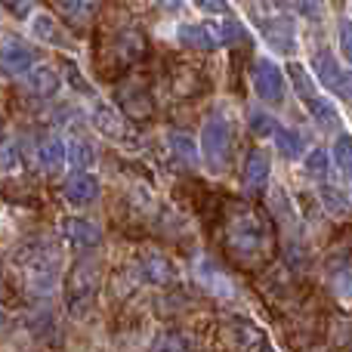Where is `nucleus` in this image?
Instances as JSON below:
<instances>
[{"mask_svg": "<svg viewBox=\"0 0 352 352\" xmlns=\"http://www.w3.org/2000/svg\"><path fill=\"white\" fill-rule=\"evenodd\" d=\"M223 244L235 263L260 269L275 250V232L266 213L250 204H232L223 217Z\"/></svg>", "mask_w": 352, "mask_h": 352, "instance_id": "1", "label": "nucleus"}, {"mask_svg": "<svg viewBox=\"0 0 352 352\" xmlns=\"http://www.w3.org/2000/svg\"><path fill=\"white\" fill-rule=\"evenodd\" d=\"M148 47H146V37H142V31L136 28H124L115 34V41H111V56H115L121 65H136L140 59H146Z\"/></svg>", "mask_w": 352, "mask_h": 352, "instance_id": "15", "label": "nucleus"}, {"mask_svg": "<svg viewBox=\"0 0 352 352\" xmlns=\"http://www.w3.org/2000/svg\"><path fill=\"white\" fill-rule=\"evenodd\" d=\"M235 37H241V25L235 19H223V22H182L176 28V41L192 50H219L229 41H235Z\"/></svg>", "mask_w": 352, "mask_h": 352, "instance_id": "6", "label": "nucleus"}, {"mask_svg": "<svg viewBox=\"0 0 352 352\" xmlns=\"http://www.w3.org/2000/svg\"><path fill=\"white\" fill-rule=\"evenodd\" d=\"M250 78H254V90L266 102H278L285 96V74L272 59H256L250 65Z\"/></svg>", "mask_w": 352, "mask_h": 352, "instance_id": "10", "label": "nucleus"}, {"mask_svg": "<svg viewBox=\"0 0 352 352\" xmlns=\"http://www.w3.org/2000/svg\"><path fill=\"white\" fill-rule=\"evenodd\" d=\"M59 72H56L53 65H34L28 72V87H31V93H37V96H56L59 93Z\"/></svg>", "mask_w": 352, "mask_h": 352, "instance_id": "19", "label": "nucleus"}, {"mask_svg": "<svg viewBox=\"0 0 352 352\" xmlns=\"http://www.w3.org/2000/svg\"><path fill=\"white\" fill-rule=\"evenodd\" d=\"M195 278H198L213 297H226V300L238 297L235 281H232L229 275H226V269H219L210 256H198V260H195Z\"/></svg>", "mask_w": 352, "mask_h": 352, "instance_id": "12", "label": "nucleus"}, {"mask_svg": "<svg viewBox=\"0 0 352 352\" xmlns=\"http://www.w3.org/2000/svg\"><path fill=\"white\" fill-rule=\"evenodd\" d=\"M269 170H272V158H269L266 148H250L248 158H244V170H241V188H244V195L256 198V195L266 188Z\"/></svg>", "mask_w": 352, "mask_h": 352, "instance_id": "11", "label": "nucleus"}, {"mask_svg": "<svg viewBox=\"0 0 352 352\" xmlns=\"http://www.w3.org/2000/svg\"><path fill=\"white\" fill-rule=\"evenodd\" d=\"M118 105H121L133 121H148V118L155 115V99L148 96V90L140 84L121 87V90H118Z\"/></svg>", "mask_w": 352, "mask_h": 352, "instance_id": "16", "label": "nucleus"}, {"mask_svg": "<svg viewBox=\"0 0 352 352\" xmlns=\"http://www.w3.org/2000/svg\"><path fill=\"white\" fill-rule=\"evenodd\" d=\"M90 121H93V127H96L102 136H109V140H121V136L127 133V127H124V118L118 115L111 105H102V102L93 105Z\"/></svg>", "mask_w": 352, "mask_h": 352, "instance_id": "18", "label": "nucleus"}, {"mask_svg": "<svg viewBox=\"0 0 352 352\" xmlns=\"http://www.w3.org/2000/svg\"><path fill=\"white\" fill-rule=\"evenodd\" d=\"M328 281H331V287H334V294L346 303L349 300V256H346V250L340 254V263H331L328 266Z\"/></svg>", "mask_w": 352, "mask_h": 352, "instance_id": "26", "label": "nucleus"}, {"mask_svg": "<svg viewBox=\"0 0 352 352\" xmlns=\"http://www.w3.org/2000/svg\"><path fill=\"white\" fill-rule=\"evenodd\" d=\"M99 260H87V256H80L78 263H74V269L68 272L65 278V306L68 312H72L74 318H84L87 312H90L93 300H96L99 294Z\"/></svg>", "mask_w": 352, "mask_h": 352, "instance_id": "5", "label": "nucleus"}, {"mask_svg": "<svg viewBox=\"0 0 352 352\" xmlns=\"http://www.w3.org/2000/svg\"><path fill=\"white\" fill-rule=\"evenodd\" d=\"M340 53L349 59V53H352V41H349V19H343L340 22Z\"/></svg>", "mask_w": 352, "mask_h": 352, "instance_id": "35", "label": "nucleus"}, {"mask_svg": "<svg viewBox=\"0 0 352 352\" xmlns=\"http://www.w3.org/2000/svg\"><path fill=\"white\" fill-rule=\"evenodd\" d=\"M136 272L148 285H170V281H176V266L170 263V256H164L161 250H146L140 256V263H136Z\"/></svg>", "mask_w": 352, "mask_h": 352, "instance_id": "14", "label": "nucleus"}, {"mask_svg": "<svg viewBox=\"0 0 352 352\" xmlns=\"http://www.w3.org/2000/svg\"><path fill=\"white\" fill-rule=\"evenodd\" d=\"M322 201H324V207H328L331 213H346L349 210L346 195L337 192V188H331V186H322Z\"/></svg>", "mask_w": 352, "mask_h": 352, "instance_id": "33", "label": "nucleus"}, {"mask_svg": "<svg viewBox=\"0 0 352 352\" xmlns=\"http://www.w3.org/2000/svg\"><path fill=\"white\" fill-rule=\"evenodd\" d=\"M19 167V148L12 140H6V136H0V170L10 173Z\"/></svg>", "mask_w": 352, "mask_h": 352, "instance_id": "32", "label": "nucleus"}, {"mask_svg": "<svg viewBox=\"0 0 352 352\" xmlns=\"http://www.w3.org/2000/svg\"><path fill=\"white\" fill-rule=\"evenodd\" d=\"M334 164L340 170L343 179H349L352 170V146H349V133H340V140L334 142Z\"/></svg>", "mask_w": 352, "mask_h": 352, "instance_id": "29", "label": "nucleus"}, {"mask_svg": "<svg viewBox=\"0 0 352 352\" xmlns=\"http://www.w3.org/2000/svg\"><path fill=\"white\" fill-rule=\"evenodd\" d=\"M59 266H62V260L53 244H47V241L31 244L22 254L25 287H28L34 297H50V294L59 287Z\"/></svg>", "mask_w": 352, "mask_h": 352, "instance_id": "2", "label": "nucleus"}, {"mask_svg": "<svg viewBox=\"0 0 352 352\" xmlns=\"http://www.w3.org/2000/svg\"><path fill=\"white\" fill-rule=\"evenodd\" d=\"M37 161H41L47 170L62 167V161H65V140H62L59 133L41 136V142H37Z\"/></svg>", "mask_w": 352, "mask_h": 352, "instance_id": "20", "label": "nucleus"}, {"mask_svg": "<svg viewBox=\"0 0 352 352\" xmlns=\"http://www.w3.org/2000/svg\"><path fill=\"white\" fill-rule=\"evenodd\" d=\"M65 161L72 167H78V170H84V167H93L96 152H93V146L84 136H72V140H65Z\"/></svg>", "mask_w": 352, "mask_h": 352, "instance_id": "22", "label": "nucleus"}, {"mask_svg": "<svg viewBox=\"0 0 352 352\" xmlns=\"http://www.w3.org/2000/svg\"><path fill=\"white\" fill-rule=\"evenodd\" d=\"M31 31H34V37L41 43H62V47H65V41H62V34H59V22H56V19L34 16V19H31Z\"/></svg>", "mask_w": 352, "mask_h": 352, "instance_id": "28", "label": "nucleus"}, {"mask_svg": "<svg viewBox=\"0 0 352 352\" xmlns=\"http://www.w3.org/2000/svg\"><path fill=\"white\" fill-rule=\"evenodd\" d=\"M167 142H170L173 155L179 161H186V164H195V161H198V148H195V142H192V136L188 133H182V130H170V133H167Z\"/></svg>", "mask_w": 352, "mask_h": 352, "instance_id": "27", "label": "nucleus"}, {"mask_svg": "<svg viewBox=\"0 0 352 352\" xmlns=\"http://www.w3.org/2000/svg\"><path fill=\"white\" fill-rule=\"evenodd\" d=\"M272 140L278 142V152L285 155V158H300V155L306 152V140H303V133H297L294 127H275V133H272Z\"/></svg>", "mask_w": 352, "mask_h": 352, "instance_id": "23", "label": "nucleus"}, {"mask_svg": "<svg viewBox=\"0 0 352 352\" xmlns=\"http://www.w3.org/2000/svg\"><path fill=\"white\" fill-rule=\"evenodd\" d=\"M152 352H192V340H188V334H182V331L167 328L155 337Z\"/></svg>", "mask_w": 352, "mask_h": 352, "instance_id": "25", "label": "nucleus"}, {"mask_svg": "<svg viewBox=\"0 0 352 352\" xmlns=\"http://www.w3.org/2000/svg\"><path fill=\"white\" fill-rule=\"evenodd\" d=\"M219 343L229 352H254L266 343V337H263V331L254 322L229 316L219 322Z\"/></svg>", "mask_w": 352, "mask_h": 352, "instance_id": "7", "label": "nucleus"}, {"mask_svg": "<svg viewBox=\"0 0 352 352\" xmlns=\"http://www.w3.org/2000/svg\"><path fill=\"white\" fill-rule=\"evenodd\" d=\"M232 142H235V130H232V118L223 109H217L207 118L204 130H201V155L210 173H226L232 158Z\"/></svg>", "mask_w": 352, "mask_h": 352, "instance_id": "4", "label": "nucleus"}, {"mask_svg": "<svg viewBox=\"0 0 352 352\" xmlns=\"http://www.w3.org/2000/svg\"><path fill=\"white\" fill-rule=\"evenodd\" d=\"M250 16L260 31V37L278 53H294L297 50V25L287 16L285 6L278 3H250Z\"/></svg>", "mask_w": 352, "mask_h": 352, "instance_id": "3", "label": "nucleus"}, {"mask_svg": "<svg viewBox=\"0 0 352 352\" xmlns=\"http://www.w3.org/2000/svg\"><path fill=\"white\" fill-rule=\"evenodd\" d=\"M34 47L22 41V37H6L3 47H0V74L3 78H19V74H28L34 68Z\"/></svg>", "mask_w": 352, "mask_h": 352, "instance_id": "9", "label": "nucleus"}, {"mask_svg": "<svg viewBox=\"0 0 352 352\" xmlns=\"http://www.w3.org/2000/svg\"><path fill=\"white\" fill-rule=\"evenodd\" d=\"M59 232H62V238H65L68 244H74V248L93 250V248H99V244H102V229H99L93 219H84V217L62 219Z\"/></svg>", "mask_w": 352, "mask_h": 352, "instance_id": "13", "label": "nucleus"}, {"mask_svg": "<svg viewBox=\"0 0 352 352\" xmlns=\"http://www.w3.org/2000/svg\"><path fill=\"white\" fill-rule=\"evenodd\" d=\"M201 90H204V80H201V74L195 72V68L179 65L173 72V93L176 96H198Z\"/></svg>", "mask_w": 352, "mask_h": 352, "instance_id": "24", "label": "nucleus"}, {"mask_svg": "<svg viewBox=\"0 0 352 352\" xmlns=\"http://www.w3.org/2000/svg\"><path fill=\"white\" fill-rule=\"evenodd\" d=\"M248 118H250V130H254L256 136H272L275 127H278V121H275L272 115H266V111H260V109H250Z\"/></svg>", "mask_w": 352, "mask_h": 352, "instance_id": "31", "label": "nucleus"}, {"mask_svg": "<svg viewBox=\"0 0 352 352\" xmlns=\"http://www.w3.org/2000/svg\"><path fill=\"white\" fill-rule=\"evenodd\" d=\"M256 352H275V349H272V346H269V343H263V346H260V349H256Z\"/></svg>", "mask_w": 352, "mask_h": 352, "instance_id": "38", "label": "nucleus"}, {"mask_svg": "<svg viewBox=\"0 0 352 352\" xmlns=\"http://www.w3.org/2000/svg\"><path fill=\"white\" fill-rule=\"evenodd\" d=\"M306 170H309L312 179H324L331 170V155L324 152V148H312V152L306 155Z\"/></svg>", "mask_w": 352, "mask_h": 352, "instance_id": "30", "label": "nucleus"}, {"mask_svg": "<svg viewBox=\"0 0 352 352\" xmlns=\"http://www.w3.org/2000/svg\"><path fill=\"white\" fill-rule=\"evenodd\" d=\"M198 10H204V12H226L229 6H226V3H198Z\"/></svg>", "mask_w": 352, "mask_h": 352, "instance_id": "36", "label": "nucleus"}, {"mask_svg": "<svg viewBox=\"0 0 352 352\" xmlns=\"http://www.w3.org/2000/svg\"><path fill=\"white\" fill-rule=\"evenodd\" d=\"M68 204L74 207H87L99 198V179L93 173H74L65 179V188H62Z\"/></svg>", "mask_w": 352, "mask_h": 352, "instance_id": "17", "label": "nucleus"}, {"mask_svg": "<svg viewBox=\"0 0 352 352\" xmlns=\"http://www.w3.org/2000/svg\"><path fill=\"white\" fill-rule=\"evenodd\" d=\"M6 10L16 12V16H25V12H31V6H28V3H10Z\"/></svg>", "mask_w": 352, "mask_h": 352, "instance_id": "37", "label": "nucleus"}, {"mask_svg": "<svg viewBox=\"0 0 352 352\" xmlns=\"http://www.w3.org/2000/svg\"><path fill=\"white\" fill-rule=\"evenodd\" d=\"M99 3H87V0H65V3H56V12L68 19L72 28H84L90 25V19L96 16Z\"/></svg>", "mask_w": 352, "mask_h": 352, "instance_id": "21", "label": "nucleus"}, {"mask_svg": "<svg viewBox=\"0 0 352 352\" xmlns=\"http://www.w3.org/2000/svg\"><path fill=\"white\" fill-rule=\"evenodd\" d=\"M65 68H68V72H65V74H68V80H72V84L78 87L80 93H87V96H93V87L87 84V80L78 74V65H74V62H65Z\"/></svg>", "mask_w": 352, "mask_h": 352, "instance_id": "34", "label": "nucleus"}, {"mask_svg": "<svg viewBox=\"0 0 352 352\" xmlns=\"http://www.w3.org/2000/svg\"><path fill=\"white\" fill-rule=\"evenodd\" d=\"M312 68H316L318 80H322V87L328 93H334L337 99H346L352 96V87H349V72L337 62L334 50H318L316 56H312Z\"/></svg>", "mask_w": 352, "mask_h": 352, "instance_id": "8", "label": "nucleus"}]
</instances>
